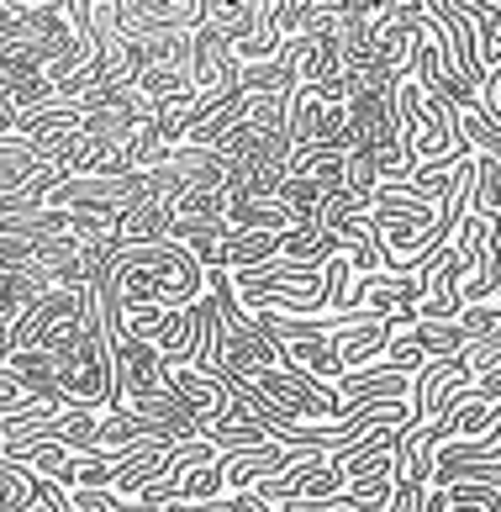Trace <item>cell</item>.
Here are the masks:
<instances>
[{"instance_id": "6da1fadb", "label": "cell", "mask_w": 501, "mask_h": 512, "mask_svg": "<svg viewBox=\"0 0 501 512\" xmlns=\"http://www.w3.org/2000/svg\"><path fill=\"white\" fill-rule=\"evenodd\" d=\"M117 291H122V307H196L206 296V270L175 238L122 243L117 249Z\"/></svg>"}, {"instance_id": "7a4b0ae2", "label": "cell", "mask_w": 501, "mask_h": 512, "mask_svg": "<svg viewBox=\"0 0 501 512\" xmlns=\"http://www.w3.org/2000/svg\"><path fill=\"white\" fill-rule=\"evenodd\" d=\"M396 111H401V138H407L417 169L449 164V159H465L470 154L465 132H459V111L449 101L428 96L417 80H401L396 85Z\"/></svg>"}, {"instance_id": "3957f363", "label": "cell", "mask_w": 501, "mask_h": 512, "mask_svg": "<svg viewBox=\"0 0 501 512\" xmlns=\"http://www.w3.org/2000/svg\"><path fill=\"white\" fill-rule=\"evenodd\" d=\"M206 22L233 43L238 64H264L285 48V32L275 22V0H211Z\"/></svg>"}, {"instance_id": "277c9868", "label": "cell", "mask_w": 501, "mask_h": 512, "mask_svg": "<svg viewBox=\"0 0 501 512\" xmlns=\"http://www.w3.org/2000/svg\"><path fill=\"white\" fill-rule=\"evenodd\" d=\"M254 386L269 407H275L285 423H338L343 417V407H338V391L333 386H322V381H312L306 370H296V365H275V370H264V375H254Z\"/></svg>"}, {"instance_id": "5b68a950", "label": "cell", "mask_w": 501, "mask_h": 512, "mask_svg": "<svg viewBox=\"0 0 501 512\" xmlns=\"http://www.w3.org/2000/svg\"><path fill=\"white\" fill-rule=\"evenodd\" d=\"M475 375L465 370V359H433V365L417 370V386H412V423H438V417H449L459 402L470 396Z\"/></svg>"}, {"instance_id": "8992f818", "label": "cell", "mask_w": 501, "mask_h": 512, "mask_svg": "<svg viewBox=\"0 0 501 512\" xmlns=\"http://www.w3.org/2000/svg\"><path fill=\"white\" fill-rule=\"evenodd\" d=\"M296 460H306V454L285 449V444H259V449H238V454H222V497H243V491H254L259 481L280 476V470H291Z\"/></svg>"}, {"instance_id": "52a82bcc", "label": "cell", "mask_w": 501, "mask_h": 512, "mask_svg": "<svg viewBox=\"0 0 501 512\" xmlns=\"http://www.w3.org/2000/svg\"><path fill=\"white\" fill-rule=\"evenodd\" d=\"M433 22L443 27V37H449L454 48V69L465 74L470 90H486V64H480V43H475V22H470V0H428Z\"/></svg>"}, {"instance_id": "ba28073f", "label": "cell", "mask_w": 501, "mask_h": 512, "mask_svg": "<svg viewBox=\"0 0 501 512\" xmlns=\"http://www.w3.org/2000/svg\"><path fill=\"white\" fill-rule=\"evenodd\" d=\"M169 391L180 396V407L201 423V439H206V428H217L227 412H233V391H227L217 375H206V370H190V365H175L169 370Z\"/></svg>"}, {"instance_id": "9c48e42d", "label": "cell", "mask_w": 501, "mask_h": 512, "mask_svg": "<svg viewBox=\"0 0 501 512\" xmlns=\"http://www.w3.org/2000/svg\"><path fill=\"white\" fill-rule=\"evenodd\" d=\"M412 386H417V375H407V370H385V365L349 370L338 381V407H343V417H349V412L370 407V402H412Z\"/></svg>"}, {"instance_id": "30bf717a", "label": "cell", "mask_w": 501, "mask_h": 512, "mask_svg": "<svg viewBox=\"0 0 501 512\" xmlns=\"http://www.w3.org/2000/svg\"><path fill=\"white\" fill-rule=\"evenodd\" d=\"M6 370L22 381L27 396H37V402L69 407L64 391H59V370H53V354H48V349H16V354H6Z\"/></svg>"}, {"instance_id": "8fae6325", "label": "cell", "mask_w": 501, "mask_h": 512, "mask_svg": "<svg viewBox=\"0 0 501 512\" xmlns=\"http://www.w3.org/2000/svg\"><path fill=\"white\" fill-rule=\"evenodd\" d=\"M280 365H296V370H306L312 381L333 386V391H338L343 375H349L343 359H338V344H327V338H291V344H280Z\"/></svg>"}, {"instance_id": "7c38bea8", "label": "cell", "mask_w": 501, "mask_h": 512, "mask_svg": "<svg viewBox=\"0 0 501 512\" xmlns=\"http://www.w3.org/2000/svg\"><path fill=\"white\" fill-rule=\"evenodd\" d=\"M343 175H349V154H338V148H296L285 164V180H312L327 191H343Z\"/></svg>"}, {"instance_id": "4fadbf2b", "label": "cell", "mask_w": 501, "mask_h": 512, "mask_svg": "<svg viewBox=\"0 0 501 512\" xmlns=\"http://www.w3.org/2000/svg\"><path fill=\"white\" fill-rule=\"evenodd\" d=\"M269 259H280V233H227V243H222V270L227 275H248Z\"/></svg>"}, {"instance_id": "5bb4252c", "label": "cell", "mask_w": 501, "mask_h": 512, "mask_svg": "<svg viewBox=\"0 0 501 512\" xmlns=\"http://www.w3.org/2000/svg\"><path fill=\"white\" fill-rule=\"evenodd\" d=\"M6 460H16V465H27L32 476H48V481H64L69 476V465H74V449L69 444H59V439H37V444H27V449H16V454H6Z\"/></svg>"}, {"instance_id": "9a60e30c", "label": "cell", "mask_w": 501, "mask_h": 512, "mask_svg": "<svg viewBox=\"0 0 501 512\" xmlns=\"http://www.w3.org/2000/svg\"><path fill=\"white\" fill-rule=\"evenodd\" d=\"M169 227H175V206H159V201H143L122 217V243H164Z\"/></svg>"}, {"instance_id": "2e32d148", "label": "cell", "mask_w": 501, "mask_h": 512, "mask_svg": "<svg viewBox=\"0 0 501 512\" xmlns=\"http://www.w3.org/2000/svg\"><path fill=\"white\" fill-rule=\"evenodd\" d=\"M470 22H475L480 64H486V74H496L501 69V0H470Z\"/></svg>"}, {"instance_id": "e0dca14e", "label": "cell", "mask_w": 501, "mask_h": 512, "mask_svg": "<svg viewBox=\"0 0 501 512\" xmlns=\"http://www.w3.org/2000/svg\"><path fill=\"white\" fill-rule=\"evenodd\" d=\"M385 338H391V322H370V328H359L349 338H338V359H343V370H370L380 349H385Z\"/></svg>"}, {"instance_id": "ac0fdd59", "label": "cell", "mask_w": 501, "mask_h": 512, "mask_svg": "<svg viewBox=\"0 0 501 512\" xmlns=\"http://www.w3.org/2000/svg\"><path fill=\"white\" fill-rule=\"evenodd\" d=\"M37 502V476L0 454V512H27Z\"/></svg>"}, {"instance_id": "d6986e66", "label": "cell", "mask_w": 501, "mask_h": 512, "mask_svg": "<svg viewBox=\"0 0 501 512\" xmlns=\"http://www.w3.org/2000/svg\"><path fill=\"white\" fill-rule=\"evenodd\" d=\"M470 212H475V217H501V159H480V154H475Z\"/></svg>"}, {"instance_id": "ffe728a7", "label": "cell", "mask_w": 501, "mask_h": 512, "mask_svg": "<svg viewBox=\"0 0 501 512\" xmlns=\"http://www.w3.org/2000/svg\"><path fill=\"white\" fill-rule=\"evenodd\" d=\"M428 481H396V491H391V507L385 512H428Z\"/></svg>"}, {"instance_id": "44dd1931", "label": "cell", "mask_w": 501, "mask_h": 512, "mask_svg": "<svg viewBox=\"0 0 501 512\" xmlns=\"http://www.w3.org/2000/svg\"><path fill=\"white\" fill-rule=\"evenodd\" d=\"M470 396H475V402H491V407H501V365H496V370H486V375H475Z\"/></svg>"}, {"instance_id": "7402d4cb", "label": "cell", "mask_w": 501, "mask_h": 512, "mask_svg": "<svg viewBox=\"0 0 501 512\" xmlns=\"http://www.w3.org/2000/svg\"><path fill=\"white\" fill-rule=\"evenodd\" d=\"M275 512H359L349 497H333V502H285V507H275Z\"/></svg>"}]
</instances>
